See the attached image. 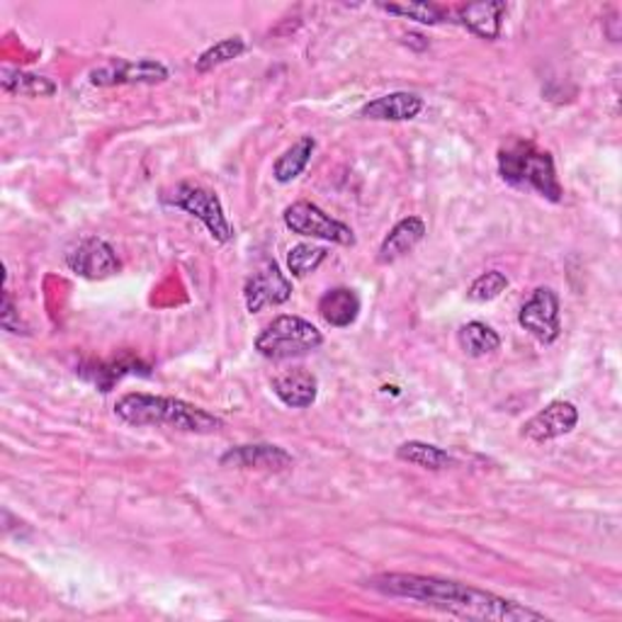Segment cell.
Segmentation results:
<instances>
[{"label": "cell", "instance_id": "6da1fadb", "mask_svg": "<svg viewBox=\"0 0 622 622\" xmlns=\"http://www.w3.org/2000/svg\"><path fill=\"white\" fill-rule=\"evenodd\" d=\"M365 586L389 598H406L421 606L436 608L440 613L458 615L464 620H492V622H535L548 620L540 610H532L510 598L496 596L472 584L442 579L426 574H377Z\"/></svg>", "mask_w": 622, "mask_h": 622}, {"label": "cell", "instance_id": "7a4b0ae2", "mask_svg": "<svg viewBox=\"0 0 622 622\" xmlns=\"http://www.w3.org/2000/svg\"><path fill=\"white\" fill-rule=\"evenodd\" d=\"M115 416L137 428H171L181 433H195V436H209L224 428V421L212 411L195 406L175 396L127 392L115 402Z\"/></svg>", "mask_w": 622, "mask_h": 622}, {"label": "cell", "instance_id": "3957f363", "mask_svg": "<svg viewBox=\"0 0 622 622\" xmlns=\"http://www.w3.org/2000/svg\"><path fill=\"white\" fill-rule=\"evenodd\" d=\"M498 173L510 187L538 193L550 203H562L564 187L554 169L552 153L540 149L535 141L510 139L504 143L498 149Z\"/></svg>", "mask_w": 622, "mask_h": 622}, {"label": "cell", "instance_id": "277c9868", "mask_svg": "<svg viewBox=\"0 0 622 622\" xmlns=\"http://www.w3.org/2000/svg\"><path fill=\"white\" fill-rule=\"evenodd\" d=\"M324 346V333H321L311 321L280 314L255 336V350L268 360H292L304 358V355L319 350Z\"/></svg>", "mask_w": 622, "mask_h": 622}, {"label": "cell", "instance_id": "5b68a950", "mask_svg": "<svg viewBox=\"0 0 622 622\" xmlns=\"http://www.w3.org/2000/svg\"><path fill=\"white\" fill-rule=\"evenodd\" d=\"M161 203L165 207L183 209V212L203 221L217 243H229L233 239V229L224 212V205H221L217 193L209 191V187L183 181L177 183L173 191L161 195Z\"/></svg>", "mask_w": 622, "mask_h": 622}, {"label": "cell", "instance_id": "8992f818", "mask_svg": "<svg viewBox=\"0 0 622 622\" xmlns=\"http://www.w3.org/2000/svg\"><path fill=\"white\" fill-rule=\"evenodd\" d=\"M283 221L287 229L292 233H299V237L331 241L338 243V246H355V231L348 224L333 219L319 205L307 203V199H299V203H292L287 207Z\"/></svg>", "mask_w": 622, "mask_h": 622}, {"label": "cell", "instance_id": "52a82bcc", "mask_svg": "<svg viewBox=\"0 0 622 622\" xmlns=\"http://www.w3.org/2000/svg\"><path fill=\"white\" fill-rule=\"evenodd\" d=\"M518 324L542 346H552L562 333L560 295L552 287H538L518 311Z\"/></svg>", "mask_w": 622, "mask_h": 622}, {"label": "cell", "instance_id": "ba28073f", "mask_svg": "<svg viewBox=\"0 0 622 622\" xmlns=\"http://www.w3.org/2000/svg\"><path fill=\"white\" fill-rule=\"evenodd\" d=\"M292 280L275 261L261 263L243 285V302L251 314H258L265 307H280L292 299Z\"/></svg>", "mask_w": 622, "mask_h": 622}, {"label": "cell", "instance_id": "9c48e42d", "mask_svg": "<svg viewBox=\"0 0 622 622\" xmlns=\"http://www.w3.org/2000/svg\"><path fill=\"white\" fill-rule=\"evenodd\" d=\"M66 268L85 280H107L122 270L117 251L107 241L85 237L66 251Z\"/></svg>", "mask_w": 622, "mask_h": 622}, {"label": "cell", "instance_id": "30bf717a", "mask_svg": "<svg viewBox=\"0 0 622 622\" xmlns=\"http://www.w3.org/2000/svg\"><path fill=\"white\" fill-rule=\"evenodd\" d=\"M169 81V69L153 59H113L91 71V83L97 88L110 85H156Z\"/></svg>", "mask_w": 622, "mask_h": 622}, {"label": "cell", "instance_id": "8fae6325", "mask_svg": "<svg viewBox=\"0 0 622 622\" xmlns=\"http://www.w3.org/2000/svg\"><path fill=\"white\" fill-rule=\"evenodd\" d=\"M576 424H579V408L572 402L560 399V402L548 404L530 421H526L523 428H520V436L530 442H550L572 433Z\"/></svg>", "mask_w": 622, "mask_h": 622}, {"label": "cell", "instance_id": "7c38bea8", "mask_svg": "<svg viewBox=\"0 0 622 622\" xmlns=\"http://www.w3.org/2000/svg\"><path fill=\"white\" fill-rule=\"evenodd\" d=\"M219 462L224 466H237V470L285 472L295 464V458L285 448L273 446V442H253V446L227 450Z\"/></svg>", "mask_w": 622, "mask_h": 622}, {"label": "cell", "instance_id": "4fadbf2b", "mask_svg": "<svg viewBox=\"0 0 622 622\" xmlns=\"http://www.w3.org/2000/svg\"><path fill=\"white\" fill-rule=\"evenodd\" d=\"M506 13L508 5L502 3V0H492V3H470L454 10V15H458L454 22H460V25L470 30L472 35L494 42L502 37Z\"/></svg>", "mask_w": 622, "mask_h": 622}, {"label": "cell", "instance_id": "5bb4252c", "mask_svg": "<svg viewBox=\"0 0 622 622\" xmlns=\"http://www.w3.org/2000/svg\"><path fill=\"white\" fill-rule=\"evenodd\" d=\"M424 113V97L416 93H389L360 107V117L375 122H411Z\"/></svg>", "mask_w": 622, "mask_h": 622}, {"label": "cell", "instance_id": "9a60e30c", "mask_svg": "<svg viewBox=\"0 0 622 622\" xmlns=\"http://www.w3.org/2000/svg\"><path fill=\"white\" fill-rule=\"evenodd\" d=\"M426 237V221L421 217H404L402 221L389 229V233L382 241L380 251H377V263L392 265L399 258H404L406 253L414 251Z\"/></svg>", "mask_w": 622, "mask_h": 622}, {"label": "cell", "instance_id": "2e32d148", "mask_svg": "<svg viewBox=\"0 0 622 622\" xmlns=\"http://www.w3.org/2000/svg\"><path fill=\"white\" fill-rule=\"evenodd\" d=\"M273 394L290 408H309L319 396V380L309 370H287L270 382Z\"/></svg>", "mask_w": 622, "mask_h": 622}, {"label": "cell", "instance_id": "e0dca14e", "mask_svg": "<svg viewBox=\"0 0 622 622\" xmlns=\"http://www.w3.org/2000/svg\"><path fill=\"white\" fill-rule=\"evenodd\" d=\"M360 297L350 287H333L319 299V314L333 329H348L360 316Z\"/></svg>", "mask_w": 622, "mask_h": 622}, {"label": "cell", "instance_id": "ac0fdd59", "mask_svg": "<svg viewBox=\"0 0 622 622\" xmlns=\"http://www.w3.org/2000/svg\"><path fill=\"white\" fill-rule=\"evenodd\" d=\"M316 151V139L314 137H302L297 139L290 149H285L273 165V177L277 183H292L299 175L307 171V165L311 161V156Z\"/></svg>", "mask_w": 622, "mask_h": 622}, {"label": "cell", "instance_id": "d6986e66", "mask_svg": "<svg viewBox=\"0 0 622 622\" xmlns=\"http://www.w3.org/2000/svg\"><path fill=\"white\" fill-rule=\"evenodd\" d=\"M149 375V368L143 365L139 358H131V355H122L119 360H110V362H97L93 368H83L81 375L85 380H91L100 392H110L115 382H119L122 377L127 375Z\"/></svg>", "mask_w": 622, "mask_h": 622}, {"label": "cell", "instance_id": "ffe728a7", "mask_svg": "<svg viewBox=\"0 0 622 622\" xmlns=\"http://www.w3.org/2000/svg\"><path fill=\"white\" fill-rule=\"evenodd\" d=\"M0 85L8 95H25V97H51L57 93V83L47 76L27 73L18 69L0 71Z\"/></svg>", "mask_w": 622, "mask_h": 622}, {"label": "cell", "instance_id": "44dd1931", "mask_svg": "<svg viewBox=\"0 0 622 622\" xmlns=\"http://www.w3.org/2000/svg\"><path fill=\"white\" fill-rule=\"evenodd\" d=\"M396 458L408 464L424 466V470H448V466L454 464L452 454L448 450H442L433 442H424V440H406L402 446L396 448Z\"/></svg>", "mask_w": 622, "mask_h": 622}, {"label": "cell", "instance_id": "7402d4cb", "mask_svg": "<svg viewBox=\"0 0 622 622\" xmlns=\"http://www.w3.org/2000/svg\"><path fill=\"white\" fill-rule=\"evenodd\" d=\"M458 343L470 358H484V355H492L502 348V336L484 321H470V324L460 326Z\"/></svg>", "mask_w": 622, "mask_h": 622}, {"label": "cell", "instance_id": "603a6c76", "mask_svg": "<svg viewBox=\"0 0 622 622\" xmlns=\"http://www.w3.org/2000/svg\"><path fill=\"white\" fill-rule=\"evenodd\" d=\"M377 8L389 15L416 20L421 25H440V22H448V10L436 3H377Z\"/></svg>", "mask_w": 622, "mask_h": 622}, {"label": "cell", "instance_id": "cb8c5ba5", "mask_svg": "<svg viewBox=\"0 0 622 622\" xmlns=\"http://www.w3.org/2000/svg\"><path fill=\"white\" fill-rule=\"evenodd\" d=\"M243 51H246V42H243V37H227V39L217 42L215 47H209L207 51L199 54V59L195 61V69L199 73H207V71L217 69V66L221 64L239 59Z\"/></svg>", "mask_w": 622, "mask_h": 622}, {"label": "cell", "instance_id": "d4e9b609", "mask_svg": "<svg viewBox=\"0 0 622 622\" xmlns=\"http://www.w3.org/2000/svg\"><path fill=\"white\" fill-rule=\"evenodd\" d=\"M329 258V251L324 246H314V243H297L287 253V268L292 277H307L321 268V263Z\"/></svg>", "mask_w": 622, "mask_h": 622}, {"label": "cell", "instance_id": "484cf974", "mask_svg": "<svg viewBox=\"0 0 622 622\" xmlns=\"http://www.w3.org/2000/svg\"><path fill=\"white\" fill-rule=\"evenodd\" d=\"M508 290V277L502 270H488L482 273L466 290V299L470 302H494L496 297H502Z\"/></svg>", "mask_w": 622, "mask_h": 622}, {"label": "cell", "instance_id": "4316f807", "mask_svg": "<svg viewBox=\"0 0 622 622\" xmlns=\"http://www.w3.org/2000/svg\"><path fill=\"white\" fill-rule=\"evenodd\" d=\"M0 326L10 331V333H18V336H20V333H22V336H27V333H30L25 321L20 319V311L15 309L13 297H10L8 290L3 292V307H0Z\"/></svg>", "mask_w": 622, "mask_h": 622}]
</instances>
